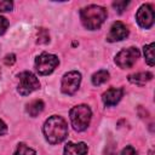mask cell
I'll return each instance as SVG.
<instances>
[{
  "label": "cell",
  "instance_id": "obj_1",
  "mask_svg": "<svg viewBox=\"0 0 155 155\" xmlns=\"http://www.w3.org/2000/svg\"><path fill=\"white\" fill-rule=\"evenodd\" d=\"M44 134L48 143L57 144L65 139L68 134V126L63 117L53 115L44 124Z\"/></svg>",
  "mask_w": 155,
  "mask_h": 155
},
{
  "label": "cell",
  "instance_id": "obj_2",
  "mask_svg": "<svg viewBox=\"0 0 155 155\" xmlns=\"http://www.w3.org/2000/svg\"><path fill=\"white\" fill-rule=\"evenodd\" d=\"M81 22L85 28L90 30L98 29L107 18V10L98 5H90L80 12Z\"/></svg>",
  "mask_w": 155,
  "mask_h": 155
},
{
  "label": "cell",
  "instance_id": "obj_3",
  "mask_svg": "<svg viewBox=\"0 0 155 155\" xmlns=\"http://www.w3.org/2000/svg\"><path fill=\"white\" fill-rule=\"evenodd\" d=\"M91 109L85 105L80 104L74 107L70 110V121L75 131H84L88 127L90 121H91Z\"/></svg>",
  "mask_w": 155,
  "mask_h": 155
},
{
  "label": "cell",
  "instance_id": "obj_4",
  "mask_svg": "<svg viewBox=\"0 0 155 155\" xmlns=\"http://www.w3.org/2000/svg\"><path fill=\"white\" fill-rule=\"evenodd\" d=\"M58 63L59 61L57 56L47 52H42L35 59V69L40 75H48L54 70Z\"/></svg>",
  "mask_w": 155,
  "mask_h": 155
},
{
  "label": "cell",
  "instance_id": "obj_5",
  "mask_svg": "<svg viewBox=\"0 0 155 155\" xmlns=\"http://www.w3.org/2000/svg\"><path fill=\"white\" fill-rule=\"evenodd\" d=\"M18 92L22 96H27L40 87L38 78L30 71H22L18 74Z\"/></svg>",
  "mask_w": 155,
  "mask_h": 155
},
{
  "label": "cell",
  "instance_id": "obj_6",
  "mask_svg": "<svg viewBox=\"0 0 155 155\" xmlns=\"http://www.w3.org/2000/svg\"><path fill=\"white\" fill-rule=\"evenodd\" d=\"M139 54L140 53L137 47H128V48L121 50L115 57V63L122 69L131 68L136 63V61L139 58Z\"/></svg>",
  "mask_w": 155,
  "mask_h": 155
},
{
  "label": "cell",
  "instance_id": "obj_7",
  "mask_svg": "<svg viewBox=\"0 0 155 155\" xmlns=\"http://www.w3.org/2000/svg\"><path fill=\"white\" fill-rule=\"evenodd\" d=\"M81 81V74L79 71H69L64 74L62 79V92L65 94H73L78 91Z\"/></svg>",
  "mask_w": 155,
  "mask_h": 155
},
{
  "label": "cell",
  "instance_id": "obj_8",
  "mask_svg": "<svg viewBox=\"0 0 155 155\" xmlns=\"http://www.w3.org/2000/svg\"><path fill=\"white\" fill-rule=\"evenodd\" d=\"M137 22L142 28H150L154 24V10L149 4H144L137 11Z\"/></svg>",
  "mask_w": 155,
  "mask_h": 155
},
{
  "label": "cell",
  "instance_id": "obj_9",
  "mask_svg": "<svg viewBox=\"0 0 155 155\" xmlns=\"http://www.w3.org/2000/svg\"><path fill=\"white\" fill-rule=\"evenodd\" d=\"M128 35V29L127 27L122 23V22H114L111 28H110V31L107 36V40L109 42H114V41H120V40H124L126 39Z\"/></svg>",
  "mask_w": 155,
  "mask_h": 155
},
{
  "label": "cell",
  "instance_id": "obj_10",
  "mask_svg": "<svg viewBox=\"0 0 155 155\" xmlns=\"http://www.w3.org/2000/svg\"><path fill=\"white\" fill-rule=\"evenodd\" d=\"M122 94H124L122 88L113 87V88H109L107 92H104L102 98H103V102L107 107H113L120 102V99L122 98Z\"/></svg>",
  "mask_w": 155,
  "mask_h": 155
},
{
  "label": "cell",
  "instance_id": "obj_11",
  "mask_svg": "<svg viewBox=\"0 0 155 155\" xmlns=\"http://www.w3.org/2000/svg\"><path fill=\"white\" fill-rule=\"evenodd\" d=\"M87 145L82 142L71 143L68 142L64 147V155H85L87 153Z\"/></svg>",
  "mask_w": 155,
  "mask_h": 155
},
{
  "label": "cell",
  "instance_id": "obj_12",
  "mask_svg": "<svg viewBox=\"0 0 155 155\" xmlns=\"http://www.w3.org/2000/svg\"><path fill=\"white\" fill-rule=\"evenodd\" d=\"M153 74L149 71H142V73H136V74H131L128 76V81L139 86H143L145 82H148L149 80H151Z\"/></svg>",
  "mask_w": 155,
  "mask_h": 155
},
{
  "label": "cell",
  "instance_id": "obj_13",
  "mask_svg": "<svg viewBox=\"0 0 155 155\" xmlns=\"http://www.w3.org/2000/svg\"><path fill=\"white\" fill-rule=\"evenodd\" d=\"M44 107H45V104H44V102H42L41 99L31 101L30 103L27 104V113H28L30 116L35 117V116H38V115L44 110Z\"/></svg>",
  "mask_w": 155,
  "mask_h": 155
},
{
  "label": "cell",
  "instance_id": "obj_14",
  "mask_svg": "<svg viewBox=\"0 0 155 155\" xmlns=\"http://www.w3.org/2000/svg\"><path fill=\"white\" fill-rule=\"evenodd\" d=\"M109 80V73L107 70H99L92 75V84L94 86H99Z\"/></svg>",
  "mask_w": 155,
  "mask_h": 155
},
{
  "label": "cell",
  "instance_id": "obj_15",
  "mask_svg": "<svg viewBox=\"0 0 155 155\" xmlns=\"http://www.w3.org/2000/svg\"><path fill=\"white\" fill-rule=\"evenodd\" d=\"M154 47H155V44L151 42L150 45H147L144 46V56H145V61L149 65H154L155 64V61H154Z\"/></svg>",
  "mask_w": 155,
  "mask_h": 155
},
{
  "label": "cell",
  "instance_id": "obj_16",
  "mask_svg": "<svg viewBox=\"0 0 155 155\" xmlns=\"http://www.w3.org/2000/svg\"><path fill=\"white\" fill-rule=\"evenodd\" d=\"M13 155H36V153H35V150H33L31 148H29V147H27L25 144L21 143V144H18L17 150L15 151Z\"/></svg>",
  "mask_w": 155,
  "mask_h": 155
},
{
  "label": "cell",
  "instance_id": "obj_17",
  "mask_svg": "<svg viewBox=\"0 0 155 155\" xmlns=\"http://www.w3.org/2000/svg\"><path fill=\"white\" fill-rule=\"evenodd\" d=\"M48 41H50V34H48L47 29L40 28L38 30V44H46Z\"/></svg>",
  "mask_w": 155,
  "mask_h": 155
},
{
  "label": "cell",
  "instance_id": "obj_18",
  "mask_svg": "<svg viewBox=\"0 0 155 155\" xmlns=\"http://www.w3.org/2000/svg\"><path fill=\"white\" fill-rule=\"evenodd\" d=\"M127 5H128V1H125V0H122V1H114V2H113L114 8H115L119 13H122Z\"/></svg>",
  "mask_w": 155,
  "mask_h": 155
},
{
  "label": "cell",
  "instance_id": "obj_19",
  "mask_svg": "<svg viewBox=\"0 0 155 155\" xmlns=\"http://www.w3.org/2000/svg\"><path fill=\"white\" fill-rule=\"evenodd\" d=\"M13 4L12 1H7V0H0V11L5 12V11H10L12 10Z\"/></svg>",
  "mask_w": 155,
  "mask_h": 155
},
{
  "label": "cell",
  "instance_id": "obj_20",
  "mask_svg": "<svg viewBox=\"0 0 155 155\" xmlns=\"http://www.w3.org/2000/svg\"><path fill=\"white\" fill-rule=\"evenodd\" d=\"M7 27H8V21H7L5 17L0 16V35L6 31Z\"/></svg>",
  "mask_w": 155,
  "mask_h": 155
},
{
  "label": "cell",
  "instance_id": "obj_21",
  "mask_svg": "<svg viewBox=\"0 0 155 155\" xmlns=\"http://www.w3.org/2000/svg\"><path fill=\"white\" fill-rule=\"evenodd\" d=\"M16 62V56L13 53H10V54H6L5 58H4V63L6 65H13Z\"/></svg>",
  "mask_w": 155,
  "mask_h": 155
},
{
  "label": "cell",
  "instance_id": "obj_22",
  "mask_svg": "<svg viewBox=\"0 0 155 155\" xmlns=\"http://www.w3.org/2000/svg\"><path fill=\"white\" fill-rule=\"evenodd\" d=\"M120 155H138V154H137V151L134 150L133 147L128 145V147H126V148H124V149L121 150Z\"/></svg>",
  "mask_w": 155,
  "mask_h": 155
},
{
  "label": "cell",
  "instance_id": "obj_23",
  "mask_svg": "<svg viewBox=\"0 0 155 155\" xmlns=\"http://www.w3.org/2000/svg\"><path fill=\"white\" fill-rule=\"evenodd\" d=\"M6 132H7V126H6V124H5L2 120H0V136L5 134Z\"/></svg>",
  "mask_w": 155,
  "mask_h": 155
},
{
  "label": "cell",
  "instance_id": "obj_24",
  "mask_svg": "<svg viewBox=\"0 0 155 155\" xmlns=\"http://www.w3.org/2000/svg\"><path fill=\"white\" fill-rule=\"evenodd\" d=\"M0 74H1V71H0Z\"/></svg>",
  "mask_w": 155,
  "mask_h": 155
}]
</instances>
